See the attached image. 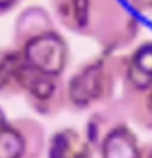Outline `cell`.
Segmentation results:
<instances>
[{"label": "cell", "instance_id": "6da1fadb", "mask_svg": "<svg viewBox=\"0 0 152 158\" xmlns=\"http://www.w3.org/2000/svg\"><path fill=\"white\" fill-rule=\"evenodd\" d=\"M50 14L66 31L94 41L102 52L129 48L141 33L135 12L123 0H50Z\"/></svg>", "mask_w": 152, "mask_h": 158}, {"label": "cell", "instance_id": "7a4b0ae2", "mask_svg": "<svg viewBox=\"0 0 152 158\" xmlns=\"http://www.w3.org/2000/svg\"><path fill=\"white\" fill-rule=\"evenodd\" d=\"M123 77V54L100 52L81 62L66 79L68 110L75 114L92 112L116 98Z\"/></svg>", "mask_w": 152, "mask_h": 158}, {"label": "cell", "instance_id": "3957f363", "mask_svg": "<svg viewBox=\"0 0 152 158\" xmlns=\"http://www.w3.org/2000/svg\"><path fill=\"white\" fill-rule=\"evenodd\" d=\"M19 50L27 66L37 73H50L64 77L71 58L69 43L64 37V33H60L58 27L33 37Z\"/></svg>", "mask_w": 152, "mask_h": 158}, {"label": "cell", "instance_id": "277c9868", "mask_svg": "<svg viewBox=\"0 0 152 158\" xmlns=\"http://www.w3.org/2000/svg\"><path fill=\"white\" fill-rule=\"evenodd\" d=\"M44 125L29 116L10 120L0 131V158H44Z\"/></svg>", "mask_w": 152, "mask_h": 158}, {"label": "cell", "instance_id": "5b68a950", "mask_svg": "<svg viewBox=\"0 0 152 158\" xmlns=\"http://www.w3.org/2000/svg\"><path fill=\"white\" fill-rule=\"evenodd\" d=\"M23 98L27 106L33 110V114L41 118H56L64 110H68L66 79L62 75L33 72L23 93Z\"/></svg>", "mask_w": 152, "mask_h": 158}, {"label": "cell", "instance_id": "8992f818", "mask_svg": "<svg viewBox=\"0 0 152 158\" xmlns=\"http://www.w3.org/2000/svg\"><path fill=\"white\" fill-rule=\"evenodd\" d=\"M33 69L27 66L19 48L0 46V98L23 97Z\"/></svg>", "mask_w": 152, "mask_h": 158}, {"label": "cell", "instance_id": "52a82bcc", "mask_svg": "<svg viewBox=\"0 0 152 158\" xmlns=\"http://www.w3.org/2000/svg\"><path fill=\"white\" fill-rule=\"evenodd\" d=\"M97 151L77 127L54 129L46 139L44 158H94Z\"/></svg>", "mask_w": 152, "mask_h": 158}, {"label": "cell", "instance_id": "ba28073f", "mask_svg": "<svg viewBox=\"0 0 152 158\" xmlns=\"http://www.w3.org/2000/svg\"><path fill=\"white\" fill-rule=\"evenodd\" d=\"M152 85V41H142L123 54L121 89H142Z\"/></svg>", "mask_w": 152, "mask_h": 158}, {"label": "cell", "instance_id": "9c48e42d", "mask_svg": "<svg viewBox=\"0 0 152 158\" xmlns=\"http://www.w3.org/2000/svg\"><path fill=\"white\" fill-rule=\"evenodd\" d=\"M50 29H56V19L52 18L48 8L39 6V4L25 6L14 19L12 44L15 48H21L33 37L44 33V31H50Z\"/></svg>", "mask_w": 152, "mask_h": 158}, {"label": "cell", "instance_id": "30bf717a", "mask_svg": "<svg viewBox=\"0 0 152 158\" xmlns=\"http://www.w3.org/2000/svg\"><path fill=\"white\" fill-rule=\"evenodd\" d=\"M125 122H129V120H127V112L123 108V102H121V98H114L108 104H104V106L91 112V116L85 122L83 135L94 147V151H97L102 137L114 127H117L119 123H125Z\"/></svg>", "mask_w": 152, "mask_h": 158}, {"label": "cell", "instance_id": "8fae6325", "mask_svg": "<svg viewBox=\"0 0 152 158\" xmlns=\"http://www.w3.org/2000/svg\"><path fill=\"white\" fill-rule=\"evenodd\" d=\"M100 158H142V145L129 123H119L108 131L97 147Z\"/></svg>", "mask_w": 152, "mask_h": 158}, {"label": "cell", "instance_id": "7c38bea8", "mask_svg": "<svg viewBox=\"0 0 152 158\" xmlns=\"http://www.w3.org/2000/svg\"><path fill=\"white\" fill-rule=\"evenodd\" d=\"M119 98L127 112V120L145 131H152V85L142 89H121Z\"/></svg>", "mask_w": 152, "mask_h": 158}, {"label": "cell", "instance_id": "4fadbf2b", "mask_svg": "<svg viewBox=\"0 0 152 158\" xmlns=\"http://www.w3.org/2000/svg\"><path fill=\"white\" fill-rule=\"evenodd\" d=\"M123 2L135 14H142V15H150L152 18V0H123Z\"/></svg>", "mask_w": 152, "mask_h": 158}, {"label": "cell", "instance_id": "5bb4252c", "mask_svg": "<svg viewBox=\"0 0 152 158\" xmlns=\"http://www.w3.org/2000/svg\"><path fill=\"white\" fill-rule=\"evenodd\" d=\"M19 2H21V0H0V15H6V14H10L12 10H15Z\"/></svg>", "mask_w": 152, "mask_h": 158}, {"label": "cell", "instance_id": "9a60e30c", "mask_svg": "<svg viewBox=\"0 0 152 158\" xmlns=\"http://www.w3.org/2000/svg\"><path fill=\"white\" fill-rule=\"evenodd\" d=\"M142 158H152V141L142 145Z\"/></svg>", "mask_w": 152, "mask_h": 158}, {"label": "cell", "instance_id": "2e32d148", "mask_svg": "<svg viewBox=\"0 0 152 158\" xmlns=\"http://www.w3.org/2000/svg\"><path fill=\"white\" fill-rule=\"evenodd\" d=\"M8 122H10V118H8V116H6V112H4V108H2V106H0V131H2V129H4V125H6Z\"/></svg>", "mask_w": 152, "mask_h": 158}]
</instances>
